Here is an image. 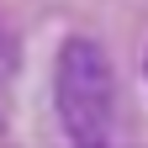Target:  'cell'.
<instances>
[{
    "mask_svg": "<svg viewBox=\"0 0 148 148\" xmlns=\"http://www.w3.org/2000/svg\"><path fill=\"white\" fill-rule=\"evenodd\" d=\"M143 74H148V58H143Z\"/></svg>",
    "mask_w": 148,
    "mask_h": 148,
    "instance_id": "obj_3",
    "label": "cell"
},
{
    "mask_svg": "<svg viewBox=\"0 0 148 148\" xmlns=\"http://www.w3.org/2000/svg\"><path fill=\"white\" fill-rule=\"evenodd\" d=\"M11 74H16V42L0 32V79H11Z\"/></svg>",
    "mask_w": 148,
    "mask_h": 148,
    "instance_id": "obj_2",
    "label": "cell"
},
{
    "mask_svg": "<svg viewBox=\"0 0 148 148\" xmlns=\"http://www.w3.org/2000/svg\"><path fill=\"white\" fill-rule=\"evenodd\" d=\"M53 106L69 143H106L111 138V106H116V79L111 58L95 37H69L53 64Z\"/></svg>",
    "mask_w": 148,
    "mask_h": 148,
    "instance_id": "obj_1",
    "label": "cell"
}]
</instances>
